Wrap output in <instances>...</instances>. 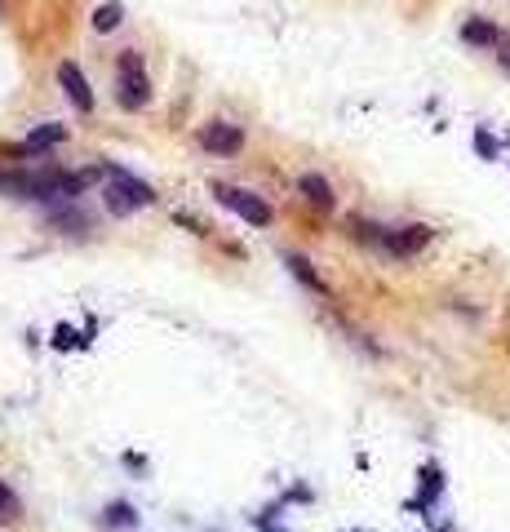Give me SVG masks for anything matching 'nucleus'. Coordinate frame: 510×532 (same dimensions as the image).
<instances>
[{"instance_id":"obj_12","label":"nucleus","mask_w":510,"mask_h":532,"mask_svg":"<svg viewBox=\"0 0 510 532\" xmlns=\"http://www.w3.org/2000/svg\"><path fill=\"white\" fill-rule=\"evenodd\" d=\"M289 271H293V275H298V280H302V284H311V289H315V293H329V289H324V280H320V275H315V271H311V262H306V258H298V253H289Z\"/></svg>"},{"instance_id":"obj_3","label":"nucleus","mask_w":510,"mask_h":532,"mask_svg":"<svg viewBox=\"0 0 510 532\" xmlns=\"http://www.w3.org/2000/svg\"><path fill=\"white\" fill-rule=\"evenodd\" d=\"M116 98H120V107H125V111H142L151 102V80H147V71H142L138 54L120 58V89H116Z\"/></svg>"},{"instance_id":"obj_2","label":"nucleus","mask_w":510,"mask_h":532,"mask_svg":"<svg viewBox=\"0 0 510 532\" xmlns=\"http://www.w3.org/2000/svg\"><path fill=\"white\" fill-rule=\"evenodd\" d=\"M107 209L116 213V218H125V213H134V209H147V204H156V191L147 187V182H138L134 173H125V169H107Z\"/></svg>"},{"instance_id":"obj_7","label":"nucleus","mask_w":510,"mask_h":532,"mask_svg":"<svg viewBox=\"0 0 510 532\" xmlns=\"http://www.w3.org/2000/svg\"><path fill=\"white\" fill-rule=\"evenodd\" d=\"M426 240H431V227H404V231L382 235V244L395 253V258H408V253H417Z\"/></svg>"},{"instance_id":"obj_13","label":"nucleus","mask_w":510,"mask_h":532,"mask_svg":"<svg viewBox=\"0 0 510 532\" xmlns=\"http://www.w3.org/2000/svg\"><path fill=\"white\" fill-rule=\"evenodd\" d=\"M134 519H138V515L125 506V501H116V506L107 510V524H111V528H125V524H134Z\"/></svg>"},{"instance_id":"obj_14","label":"nucleus","mask_w":510,"mask_h":532,"mask_svg":"<svg viewBox=\"0 0 510 532\" xmlns=\"http://www.w3.org/2000/svg\"><path fill=\"white\" fill-rule=\"evenodd\" d=\"M0 515H5V519H14V515H18V497L9 493L5 479H0Z\"/></svg>"},{"instance_id":"obj_4","label":"nucleus","mask_w":510,"mask_h":532,"mask_svg":"<svg viewBox=\"0 0 510 532\" xmlns=\"http://www.w3.org/2000/svg\"><path fill=\"white\" fill-rule=\"evenodd\" d=\"M213 196H218L222 209H231L240 222H249V227H271V204L258 200L253 191H240V187H213Z\"/></svg>"},{"instance_id":"obj_9","label":"nucleus","mask_w":510,"mask_h":532,"mask_svg":"<svg viewBox=\"0 0 510 532\" xmlns=\"http://www.w3.org/2000/svg\"><path fill=\"white\" fill-rule=\"evenodd\" d=\"M298 191H302V196H306V200H311V204H315V209H324V213H329V209H333V187H329V182H324V178H320V173H302V182H298Z\"/></svg>"},{"instance_id":"obj_1","label":"nucleus","mask_w":510,"mask_h":532,"mask_svg":"<svg viewBox=\"0 0 510 532\" xmlns=\"http://www.w3.org/2000/svg\"><path fill=\"white\" fill-rule=\"evenodd\" d=\"M0 191L14 200H71L85 191L80 173H0Z\"/></svg>"},{"instance_id":"obj_8","label":"nucleus","mask_w":510,"mask_h":532,"mask_svg":"<svg viewBox=\"0 0 510 532\" xmlns=\"http://www.w3.org/2000/svg\"><path fill=\"white\" fill-rule=\"evenodd\" d=\"M63 138H67V125H40V129L27 133V142L18 151H27V156H45V151L58 147Z\"/></svg>"},{"instance_id":"obj_11","label":"nucleus","mask_w":510,"mask_h":532,"mask_svg":"<svg viewBox=\"0 0 510 532\" xmlns=\"http://www.w3.org/2000/svg\"><path fill=\"white\" fill-rule=\"evenodd\" d=\"M462 40H466V45H497L502 36H497L493 23H484V18H471V23L462 27Z\"/></svg>"},{"instance_id":"obj_10","label":"nucleus","mask_w":510,"mask_h":532,"mask_svg":"<svg viewBox=\"0 0 510 532\" xmlns=\"http://www.w3.org/2000/svg\"><path fill=\"white\" fill-rule=\"evenodd\" d=\"M89 23H94V32H98V36L116 32V27L125 23V5H120V0H107V5H98V9H94V18H89Z\"/></svg>"},{"instance_id":"obj_5","label":"nucleus","mask_w":510,"mask_h":532,"mask_svg":"<svg viewBox=\"0 0 510 532\" xmlns=\"http://www.w3.org/2000/svg\"><path fill=\"white\" fill-rule=\"evenodd\" d=\"M200 147L213 151V156H236L244 147V133H240V125H227V120H209V125L200 129Z\"/></svg>"},{"instance_id":"obj_15","label":"nucleus","mask_w":510,"mask_h":532,"mask_svg":"<svg viewBox=\"0 0 510 532\" xmlns=\"http://www.w3.org/2000/svg\"><path fill=\"white\" fill-rule=\"evenodd\" d=\"M506 63H510V54H506Z\"/></svg>"},{"instance_id":"obj_6","label":"nucleus","mask_w":510,"mask_h":532,"mask_svg":"<svg viewBox=\"0 0 510 532\" xmlns=\"http://www.w3.org/2000/svg\"><path fill=\"white\" fill-rule=\"evenodd\" d=\"M58 85H63V94L71 98V107L76 111H94V89H89V80H85V71H80L76 63H63L58 67Z\"/></svg>"}]
</instances>
